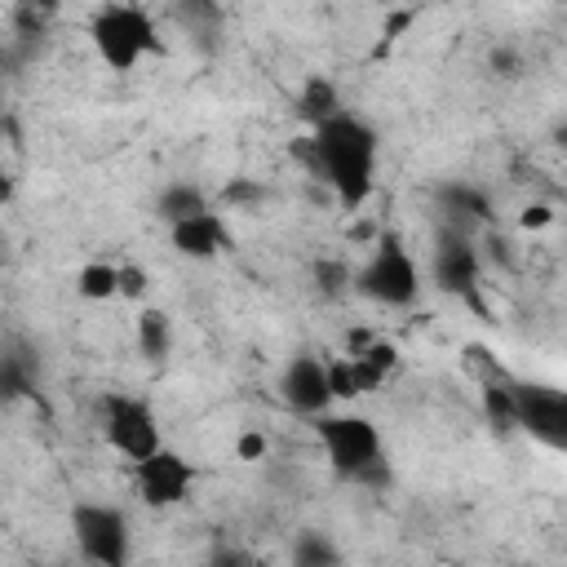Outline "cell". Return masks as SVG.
<instances>
[{
  "instance_id": "cell-5",
  "label": "cell",
  "mask_w": 567,
  "mask_h": 567,
  "mask_svg": "<svg viewBox=\"0 0 567 567\" xmlns=\"http://www.w3.org/2000/svg\"><path fill=\"white\" fill-rule=\"evenodd\" d=\"M71 536L93 567H128L133 532H128V518L120 505H106V501L71 505Z\"/></svg>"
},
{
  "instance_id": "cell-6",
  "label": "cell",
  "mask_w": 567,
  "mask_h": 567,
  "mask_svg": "<svg viewBox=\"0 0 567 567\" xmlns=\"http://www.w3.org/2000/svg\"><path fill=\"white\" fill-rule=\"evenodd\" d=\"M315 434H319L323 456L337 478H350L359 465L381 456V430L363 412H323V416H315Z\"/></svg>"
},
{
  "instance_id": "cell-35",
  "label": "cell",
  "mask_w": 567,
  "mask_h": 567,
  "mask_svg": "<svg viewBox=\"0 0 567 567\" xmlns=\"http://www.w3.org/2000/svg\"><path fill=\"white\" fill-rule=\"evenodd\" d=\"M9 199H13V177L0 173V204H9Z\"/></svg>"
},
{
  "instance_id": "cell-8",
  "label": "cell",
  "mask_w": 567,
  "mask_h": 567,
  "mask_svg": "<svg viewBox=\"0 0 567 567\" xmlns=\"http://www.w3.org/2000/svg\"><path fill=\"white\" fill-rule=\"evenodd\" d=\"M514 430L563 452L567 447V394L540 381H514Z\"/></svg>"
},
{
  "instance_id": "cell-2",
  "label": "cell",
  "mask_w": 567,
  "mask_h": 567,
  "mask_svg": "<svg viewBox=\"0 0 567 567\" xmlns=\"http://www.w3.org/2000/svg\"><path fill=\"white\" fill-rule=\"evenodd\" d=\"M89 40L111 71H133L146 53H164L155 18L142 4H102L89 22Z\"/></svg>"
},
{
  "instance_id": "cell-12",
  "label": "cell",
  "mask_w": 567,
  "mask_h": 567,
  "mask_svg": "<svg viewBox=\"0 0 567 567\" xmlns=\"http://www.w3.org/2000/svg\"><path fill=\"white\" fill-rule=\"evenodd\" d=\"M434 199H439L443 226H456V230H465V235H470V226L492 221V199H487V190H483V186H474V182H465V177L439 182Z\"/></svg>"
},
{
  "instance_id": "cell-32",
  "label": "cell",
  "mask_w": 567,
  "mask_h": 567,
  "mask_svg": "<svg viewBox=\"0 0 567 567\" xmlns=\"http://www.w3.org/2000/svg\"><path fill=\"white\" fill-rule=\"evenodd\" d=\"M261 456H266V434L244 430V434L235 439V461H261Z\"/></svg>"
},
{
  "instance_id": "cell-14",
  "label": "cell",
  "mask_w": 567,
  "mask_h": 567,
  "mask_svg": "<svg viewBox=\"0 0 567 567\" xmlns=\"http://www.w3.org/2000/svg\"><path fill=\"white\" fill-rule=\"evenodd\" d=\"M341 111H346V106H341L337 84H332L328 75H306V84L297 89V120L310 124V128H319V124H328V120L341 115Z\"/></svg>"
},
{
  "instance_id": "cell-11",
  "label": "cell",
  "mask_w": 567,
  "mask_h": 567,
  "mask_svg": "<svg viewBox=\"0 0 567 567\" xmlns=\"http://www.w3.org/2000/svg\"><path fill=\"white\" fill-rule=\"evenodd\" d=\"M168 244H173L182 257H190V261H213V257H221L226 248H235L226 217L213 213V208H208V213H195V217H186V221H177V226H168Z\"/></svg>"
},
{
  "instance_id": "cell-36",
  "label": "cell",
  "mask_w": 567,
  "mask_h": 567,
  "mask_svg": "<svg viewBox=\"0 0 567 567\" xmlns=\"http://www.w3.org/2000/svg\"><path fill=\"white\" fill-rule=\"evenodd\" d=\"M350 239H372V226H368V221H359V226L350 230Z\"/></svg>"
},
{
  "instance_id": "cell-28",
  "label": "cell",
  "mask_w": 567,
  "mask_h": 567,
  "mask_svg": "<svg viewBox=\"0 0 567 567\" xmlns=\"http://www.w3.org/2000/svg\"><path fill=\"white\" fill-rule=\"evenodd\" d=\"M354 359H363V363H372L377 372H394V363H399V350H394V341H381V337H372V346L363 350V354H354Z\"/></svg>"
},
{
  "instance_id": "cell-31",
  "label": "cell",
  "mask_w": 567,
  "mask_h": 567,
  "mask_svg": "<svg viewBox=\"0 0 567 567\" xmlns=\"http://www.w3.org/2000/svg\"><path fill=\"white\" fill-rule=\"evenodd\" d=\"M554 217H558L554 204H540V199H536V204H527V208L518 213V226H523V230H545V226H554Z\"/></svg>"
},
{
  "instance_id": "cell-20",
  "label": "cell",
  "mask_w": 567,
  "mask_h": 567,
  "mask_svg": "<svg viewBox=\"0 0 567 567\" xmlns=\"http://www.w3.org/2000/svg\"><path fill=\"white\" fill-rule=\"evenodd\" d=\"M266 199H270V186H266V182H257V177H230V182L221 186V204H226V208L257 213Z\"/></svg>"
},
{
  "instance_id": "cell-23",
  "label": "cell",
  "mask_w": 567,
  "mask_h": 567,
  "mask_svg": "<svg viewBox=\"0 0 567 567\" xmlns=\"http://www.w3.org/2000/svg\"><path fill=\"white\" fill-rule=\"evenodd\" d=\"M323 368H328V394H332V403H354L359 390H354L350 359H323Z\"/></svg>"
},
{
  "instance_id": "cell-24",
  "label": "cell",
  "mask_w": 567,
  "mask_h": 567,
  "mask_svg": "<svg viewBox=\"0 0 567 567\" xmlns=\"http://www.w3.org/2000/svg\"><path fill=\"white\" fill-rule=\"evenodd\" d=\"M465 368L478 377V385H487V381H514V377L492 359L487 346H465Z\"/></svg>"
},
{
  "instance_id": "cell-37",
  "label": "cell",
  "mask_w": 567,
  "mask_h": 567,
  "mask_svg": "<svg viewBox=\"0 0 567 567\" xmlns=\"http://www.w3.org/2000/svg\"><path fill=\"white\" fill-rule=\"evenodd\" d=\"M27 567H49V563H27Z\"/></svg>"
},
{
  "instance_id": "cell-9",
  "label": "cell",
  "mask_w": 567,
  "mask_h": 567,
  "mask_svg": "<svg viewBox=\"0 0 567 567\" xmlns=\"http://www.w3.org/2000/svg\"><path fill=\"white\" fill-rule=\"evenodd\" d=\"M133 487L137 496L151 505V509H168V505H182L195 487V465L173 452V447H159L155 456L137 461L133 465Z\"/></svg>"
},
{
  "instance_id": "cell-7",
  "label": "cell",
  "mask_w": 567,
  "mask_h": 567,
  "mask_svg": "<svg viewBox=\"0 0 567 567\" xmlns=\"http://www.w3.org/2000/svg\"><path fill=\"white\" fill-rule=\"evenodd\" d=\"M478 275H483V252H478V244H474L465 230H456V226H439L434 252H430V279H434V288L447 292V297L470 301L474 310H483Z\"/></svg>"
},
{
  "instance_id": "cell-22",
  "label": "cell",
  "mask_w": 567,
  "mask_h": 567,
  "mask_svg": "<svg viewBox=\"0 0 567 567\" xmlns=\"http://www.w3.org/2000/svg\"><path fill=\"white\" fill-rule=\"evenodd\" d=\"M49 13H53V4H35V0H22V4H13V35L22 40V44H35L40 35H44V22H49Z\"/></svg>"
},
{
  "instance_id": "cell-4",
  "label": "cell",
  "mask_w": 567,
  "mask_h": 567,
  "mask_svg": "<svg viewBox=\"0 0 567 567\" xmlns=\"http://www.w3.org/2000/svg\"><path fill=\"white\" fill-rule=\"evenodd\" d=\"M102 412V439L111 452H120L124 461H146L164 447V434H159V416L146 399L137 394H102L97 403Z\"/></svg>"
},
{
  "instance_id": "cell-34",
  "label": "cell",
  "mask_w": 567,
  "mask_h": 567,
  "mask_svg": "<svg viewBox=\"0 0 567 567\" xmlns=\"http://www.w3.org/2000/svg\"><path fill=\"white\" fill-rule=\"evenodd\" d=\"M487 257H492V261H501V266H509V261H514L509 239H505L501 230H492V235H487Z\"/></svg>"
},
{
  "instance_id": "cell-27",
  "label": "cell",
  "mask_w": 567,
  "mask_h": 567,
  "mask_svg": "<svg viewBox=\"0 0 567 567\" xmlns=\"http://www.w3.org/2000/svg\"><path fill=\"white\" fill-rule=\"evenodd\" d=\"M487 66H492L501 80H518V75H523V58H518V49H509V44H496V49L487 53Z\"/></svg>"
},
{
  "instance_id": "cell-17",
  "label": "cell",
  "mask_w": 567,
  "mask_h": 567,
  "mask_svg": "<svg viewBox=\"0 0 567 567\" xmlns=\"http://www.w3.org/2000/svg\"><path fill=\"white\" fill-rule=\"evenodd\" d=\"M292 567H341V549L323 527H301L292 536Z\"/></svg>"
},
{
  "instance_id": "cell-3",
  "label": "cell",
  "mask_w": 567,
  "mask_h": 567,
  "mask_svg": "<svg viewBox=\"0 0 567 567\" xmlns=\"http://www.w3.org/2000/svg\"><path fill=\"white\" fill-rule=\"evenodd\" d=\"M350 292H359V297H368L377 306H390V310H408L421 297V266L403 248L399 235H381L377 248H372V257L354 270Z\"/></svg>"
},
{
  "instance_id": "cell-16",
  "label": "cell",
  "mask_w": 567,
  "mask_h": 567,
  "mask_svg": "<svg viewBox=\"0 0 567 567\" xmlns=\"http://www.w3.org/2000/svg\"><path fill=\"white\" fill-rule=\"evenodd\" d=\"M195 213H208V195H204V186H195V182H168V186L155 195V217H159L164 226H177V221H186V217H195Z\"/></svg>"
},
{
  "instance_id": "cell-29",
  "label": "cell",
  "mask_w": 567,
  "mask_h": 567,
  "mask_svg": "<svg viewBox=\"0 0 567 567\" xmlns=\"http://www.w3.org/2000/svg\"><path fill=\"white\" fill-rule=\"evenodd\" d=\"M350 368H354V390H359V399H363V394H377V390L385 385V372H377L372 363L350 359Z\"/></svg>"
},
{
  "instance_id": "cell-10",
  "label": "cell",
  "mask_w": 567,
  "mask_h": 567,
  "mask_svg": "<svg viewBox=\"0 0 567 567\" xmlns=\"http://www.w3.org/2000/svg\"><path fill=\"white\" fill-rule=\"evenodd\" d=\"M279 399L297 412V416H323L332 408V394H328V368L315 350H297L284 372H279Z\"/></svg>"
},
{
  "instance_id": "cell-19",
  "label": "cell",
  "mask_w": 567,
  "mask_h": 567,
  "mask_svg": "<svg viewBox=\"0 0 567 567\" xmlns=\"http://www.w3.org/2000/svg\"><path fill=\"white\" fill-rule=\"evenodd\" d=\"M478 403H483V421L492 425V434H514V381L478 385Z\"/></svg>"
},
{
  "instance_id": "cell-13",
  "label": "cell",
  "mask_w": 567,
  "mask_h": 567,
  "mask_svg": "<svg viewBox=\"0 0 567 567\" xmlns=\"http://www.w3.org/2000/svg\"><path fill=\"white\" fill-rule=\"evenodd\" d=\"M18 399H40V354L22 341L0 346V408Z\"/></svg>"
},
{
  "instance_id": "cell-18",
  "label": "cell",
  "mask_w": 567,
  "mask_h": 567,
  "mask_svg": "<svg viewBox=\"0 0 567 567\" xmlns=\"http://www.w3.org/2000/svg\"><path fill=\"white\" fill-rule=\"evenodd\" d=\"M75 292L84 301H115L120 297V266L115 261H84L75 270Z\"/></svg>"
},
{
  "instance_id": "cell-1",
  "label": "cell",
  "mask_w": 567,
  "mask_h": 567,
  "mask_svg": "<svg viewBox=\"0 0 567 567\" xmlns=\"http://www.w3.org/2000/svg\"><path fill=\"white\" fill-rule=\"evenodd\" d=\"M377 146H381L377 128L363 115L341 111L328 124H319L306 137H297L292 142V159H301L306 173L319 177L337 195V204L346 213H354V208H363V199L377 186Z\"/></svg>"
},
{
  "instance_id": "cell-25",
  "label": "cell",
  "mask_w": 567,
  "mask_h": 567,
  "mask_svg": "<svg viewBox=\"0 0 567 567\" xmlns=\"http://www.w3.org/2000/svg\"><path fill=\"white\" fill-rule=\"evenodd\" d=\"M346 483H354V487H368V492H390V483H394V470H390V461L385 456H377V461H368V465H359Z\"/></svg>"
},
{
  "instance_id": "cell-15",
  "label": "cell",
  "mask_w": 567,
  "mask_h": 567,
  "mask_svg": "<svg viewBox=\"0 0 567 567\" xmlns=\"http://www.w3.org/2000/svg\"><path fill=\"white\" fill-rule=\"evenodd\" d=\"M133 341H137V354L146 363H164L173 350V319L159 306H142L133 319Z\"/></svg>"
},
{
  "instance_id": "cell-33",
  "label": "cell",
  "mask_w": 567,
  "mask_h": 567,
  "mask_svg": "<svg viewBox=\"0 0 567 567\" xmlns=\"http://www.w3.org/2000/svg\"><path fill=\"white\" fill-rule=\"evenodd\" d=\"M412 18H416V9H394L385 22H381V40L390 44V40H399L408 27H412Z\"/></svg>"
},
{
  "instance_id": "cell-38",
  "label": "cell",
  "mask_w": 567,
  "mask_h": 567,
  "mask_svg": "<svg viewBox=\"0 0 567 567\" xmlns=\"http://www.w3.org/2000/svg\"><path fill=\"white\" fill-rule=\"evenodd\" d=\"M0 266H4V248H0Z\"/></svg>"
},
{
  "instance_id": "cell-30",
  "label": "cell",
  "mask_w": 567,
  "mask_h": 567,
  "mask_svg": "<svg viewBox=\"0 0 567 567\" xmlns=\"http://www.w3.org/2000/svg\"><path fill=\"white\" fill-rule=\"evenodd\" d=\"M204 567H261L248 549H235V545H221V549H213L208 554V563Z\"/></svg>"
},
{
  "instance_id": "cell-26",
  "label": "cell",
  "mask_w": 567,
  "mask_h": 567,
  "mask_svg": "<svg viewBox=\"0 0 567 567\" xmlns=\"http://www.w3.org/2000/svg\"><path fill=\"white\" fill-rule=\"evenodd\" d=\"M146 288H151L146 266L124 261V266H120V297H124V301H142V297H146Z\"/></svg>"
},
{
  "instance_id": "cell-21",
  "label": "cell",
  "mask_w": 567,
  "mask_h": 567,
  "mask_svg": "<svg viewBox=\"0 0 567 567\" xmlns=\"http://www.w3.org/2000/svg\"><path fill=\"white\" fill-rule=\"evenodd\" d=\"M350 284H354V270L341 257H319L315 261V288H319V297H346Z\"/></svg>"
}]
</instances>
